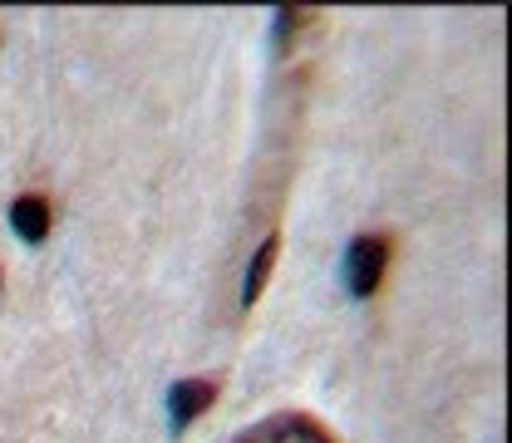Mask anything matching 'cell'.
Instances as JSON below:
<instances>
[{
	"label": "cell",
	"instance_id": "obj_1",
	"mask_svg": "<svg viewBox=\"0 0 512 443\" xmlns=\"http://www.w3.org/2000/svg\"><path fill=\"white\" fill-rule=\"evenodd\" d=\"M384 266H389V237H355L345 247V286H350V296L370 301L380 291Z\"/></svg>",
	"mask_w": 512,
	"mask_h": 443
},
{
	"label": "cell",
	"instance_id": "obj_2",
	"mask_svg": "<svg viewBox=\"0 0 512 443\" xmlns=\"http://www.w3.org/2000/svg\"><path fill=\"white\" fill-rule=\"evenodd\" d=\"M232 443H335V434L320 419H311V414L286 409V414H271V419L252 424L247 434H237Z\"/></svg>",
	"mask_w": 512,
	"mask_h": 443
},
{
	"label": "cell",
	"instance_id": "obj_3",
	"mask_svg": "<svg viewBox=\"0 0 512 443\" xmlns=\"http://www.w3.org/2000/svg\"><path fill=\"white\" fill-rule=\"evenodd\" d=\"M217 404V380H178L168 389V414H173V434H183L197 414H207Z\"/></svg>",
	"mask_w": 512,
	"mask_h": 443
},
{
	"label": "cell",
	"instance_id": "obj_4",
	"mask_svg": "<svg viewBox=\"0 0 512 443\" xmlns=\"http://www.w3.org/2000/svg\"><path fill=\"white\" fill-rule=\"evenodd\" d=\"M10 227H15L20 242H45L50 237V197H40V192L15 197L10 202Z\"/></svg>",
	"mask_w": 512,
	"mask_h": 443
},
{
	"label": "cell",
	"instance_id": "obj_5",
	"mask_svg": "<svg viewBox=\"0 0 512 443\" xmlns=\"http://www.w3.org/2000/svg\"><path fill=\"white\" fill-rule=\"evenodd\" d=\"M276 252H281V232H266L261 247L247 256V271H242V311L256 306V296H261V286H266V276H271V266H276Z\"/></svg>",
	"mask_w": 512,
	"mask_h": 443
},
{
	"label": "cell",
	"instance_id": "obj_6",
	"mask_svg": "<svg viewBox=\"0 0 512 443\" xmlns=\"http://www.w3.org/2000/svg\"><path fill=\"white\" fill-rule=\"evenodd\" d=\"M306 25H311V10H281V15H276V40L286 45V40H291L296 30H306Z\"/></svg>",
	"mask_w": 512,
	"mask_h": 443
}]
</instances>
